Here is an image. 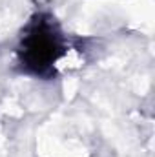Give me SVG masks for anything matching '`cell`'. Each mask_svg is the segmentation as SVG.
Wrapping results in <instances>:
<instances>
[{"instance_id":"cell-1","label":"cell","mask_w":155,"mask_h":157,"mask_svg":"<svg viewBox=\"0 0 155 157\" xmlns=\"http://www.w3.org/2000/svg\"><path fill=\"white\" fill-rule=\"evenodd\" d=\"M68 44L51 15L39 13L26 26L18 46V60L24 71L42 78L55 75L57 62L66 55Z\"/></svg>"}]
</instances>
